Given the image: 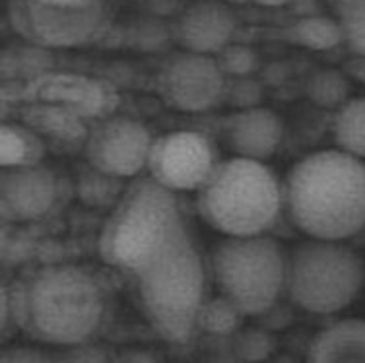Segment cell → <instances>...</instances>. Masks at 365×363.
<instances>
[{
    "instance_id": "6da1fadb",
    "label": "cell",
    "mask_w": 365,
    "mask_h": 363,
    "mask_svg": "<svg viewBox=\"0 0 365 363\" xmlns=\"http://www.w3.org/2000/svg\"><path fill=\"white\" fill-rule=\"evenodd\" d=\"M99 257L163 340L189 342L206 305V268L171 190L154 179L133 183L101 227Z\"/></svg>"
},
{
    "instance_id": "7a4b0ae2",
    "label": "cell",
    "mask_w": 365,
    "mask_h": 363,
    "mask_svg": "<svg viewBox=\"0 0 365 363\" xmlns=\"http://www.w3.org/2000/svg\"><path fill=\"white\" fill-rule=\"evenodd\" d=\"M14 324L37 342L76 346L96 334L106 319L107 297L98 276L82 266H39L10 290Z\"/></svg>"
},
{
    "instance_id": "3957f363",
    "label": "cell",
    "mask_w": 365,
    "mask_h": 363,
    "mask_svg": "<svg viewBox=\"0 0 365 363\" xmlns=\"http://www.w3.org/2000/svg\"><path fill=\"white\" fill-rule=\"evenodd\" d=\"M284 210L295 230L315 241H346L365 230V161L321 150L289 169Z\"/></svg>"
},
{
    "instance_id": "277c9868",
    "label": "cell",
    "mask_w": 365,
    "mask_h": 363,
    "mask_svg": "<svg viewBox=\"0 0 365 363\" xmlns=\"http://www.w3.org/2000/svg\"><path fill=\"white\" fill-rule=\"evenodd\" d=\"M197 208L225 237H257L272 230L284 208V190L264 161L233 155L220 161L197 193Z\"/></svg>"
},
{
    "instance_id": "5b68a950",
    "label": "cell",
    "mask_w": 365,
    "mask_h": 363,
    "mask_svg": "<svg viewBox=\"0 0 365 363\" xmlns=\"http://www.w3.org/2000/svg\"><path fill=\"white\" fill-rule=\"evenodd\" d=\"M210 270L222 297L243 317H257L286 290L288 257L267 235L227 237L212 252Z\"/></svg>"
},
{
    "instance_id": "8992f818",
    "label": "cell",
    "mask_w": 365,
    "mask_h": 363,
    "mask_svg": "<svg viewBox=\"0 0 365 363\" xmlns=\"http://www.w3.org/2000/svg\"><path fill=\"white\" fill-rule=\"evenodd\" d=\"M364 280V262L342 243L309 239L288 257L286 292L297 307L309 313L332 315L346 309Z\"/></svg>"
},
{
    "instance_id": "52a82bcc",
    "label": "cell",
    "mask_w": 365,
    "mask_h": 363,
    "mask_svg": "<svg viewBox=\"0 0 365 363\" xmlns=\"http://www.w3.org/2000/svg\"><path fill=\"white\" fill-rule=\"evenodd\" d=\"M8 20L16 34L41 49L86 47L106 35L111 14L106 0L90 8H53L10 0Z\"/></svg>"
},
{
    "instance_id": "ba28073f",
    "label": "cell",
    "mask_w": 365,
    "mask_h": 363,
    "mask_svg": "<svg viewBox=\"0 0 365 363\" xmlns=\"http://www.w3.org/2000/svg\"><path fill=\"white\" fill-rule=\"evenodd\" d=\"M216 148L197 131H173L154 138L148 173L163 189L198 193L218 168Z\"/></svg>"
},
{
    "instance_id": "9c48e42d",
    "label": "cell",
    "mask_w": 365,
    "mask_h": 363,
    "mask_svg": "<svg viewBox=\"0 0 365 363\" xmlns=\"http://www.w3.org/2000/svg\"><path fill=\"white\" fill-rule=\"evenodd\" d=\"M216 56L182 51L169 56L155 78L163 103L181 113H204L224 99L227 84Z\"/></svg>"
},
{
    "instance_id": "30bf717a",
    "label": "cell",
    "mask_w": 365,
    "mask_h": 363,
    "mask_svg": "<svg viewBox=\"0 0 365 363\" xmlns=\"http://www.w3.org/2000/svg\"><path fill=\"white\" fill-rule=\"evenodd\" d=\"M154 138L140 121L106 117L98 121L84 142L86 160L107 179H130L148 169Z\"/></svg>"
},
{
    "instance_id": "8fae6325",
    "label": "cell",
    "mask_w": 365,
    "mask_h": 363,
    "mask_svg": "<svg viewBox=\"0 0 365 363\" xmlns=\"http://www.w3.org/2000/svg\"><path fill=\"white\" fill-rule=\"evenodd\" d=\"M26 103H49L76 113L82 119H106L115 109V91L96 78L45 72L29 80L20 91Z\"/></svg>"
},
{
    "instance_id": "7c38bea8",
    "label": "cell",
    "mask_w": 365,
    "mask_h": 363,
    "mask_svg": "<svg viewBox=\"0 0 365 363\" xmlns=\"http://www.w3.org/2000/svg\"><path fill=\"white\" fill-rule=\"evenodd\" d=\"M58 200V179L45 165L2 169L0 206L4 224L36 222L49 214Z\"/></svg>"
},
{
    "instance_id": "4fadbf2b",
    "label": "cell",
    "mask_w": 365,
    "mask_h": 363,
    "mask_svg": "<svg viewBox=\"0 0 365 363\" xmlns=\"http://www.w3.org/2000/svg\"><path fill=\"white\" fill-rule=\"evenodd\" d=\"M235 29L237 20L227 4L204 0L182 12L177 20L175 37L182 51L216 56L232 45Z\"/></svg>"
},
{
    "instance_id": "5bb4252c",
    "label": "cell",
    "mask_w": 365,
    "mask_h": 363,
    "mask_svg": "<svg viewBox=\"0 0 365 363\" xmlns=\"http://www.w3.org/2000/svg\"><path fill=\"white\" fill-rule=\"evenodd\" d=\"M227 146L237 158L267 161L276 154L284 138L280 117L267 107H247L233 113L224 128Z\"/></svg>"
},
{
    "instance_id": "9a60e30c",
    "label": "cell",
    "mask_w": 365,
    "mask_h": 363,
    "mask_svg": "<svg viewBox=\"0 0 365 363\" xmlns=\"http://www.w3.org/2000/svg\"><path fill=\"white\" fill-rule=\"evenodd\" d=\"M307 363H365V321L344 319L313 338Z\"/></svg>"
},
{
    "instance_id": "2e32d148",
    "label": "cell",
    "mask_w": 365,
    "mask_h": 363,
    "mask_svg": "<svg viewBox=\"0 0 365 363\" xmlns=\"http://www.w3.org/2000/svg\"><path fill=\"white\" fill-rule=\"evenodd\" d=\"M21 115H24V123L31 126L43 140L51 138L72 144V142H86L90 134L86 119L56 105L26 103Z\"/></svg>"
},
{
    "instance_id": "e0dca14e",
    "label": "cell",
    "mask_w": 365,
    "mask_h": 363,
    "mask_svg": "<svg viewBox=\"0 0 365 363\" xmlns=\"http://www.w3.org/2000/svg\"><path fill=\"white\" fill-rule=\"evenodd\" d=\"M45 158V140L26 123H4L0 134L2 169L34 168Z\"/></svg>"
},
{
    "instance_id": "ac0fdd59",
    "label": "cell",
    "mask_w": 365,
    "mask_h": 363,
    "mask_svg": "<svg viewBox=\"0 0 365 363\" xmlns=\"http://www.w3.org/2000/svg\"><path fill=\"white\" fill-rule=\"evenodd\" d=\"M286 35L292 43L311 51H330L344 43L342 28L336 18L321 14H307L295 20Z\"/></svg>"
},
{
    "instance_id": "d6986e66",
    "label": "cell",
    "mask_w": 365,
    "mask_h": 363,
    "mask_svg": "<svg viewBox=\"0 0 365 363\" xmlns=\"http://www.w3.org/2000/svg\"><path fill=\"white\" fill-rule=\"evenodd\" d=\"M332 134L338 150L365 161V98L348 99L338 109Z\"/></svg>"
},
{
    "instance_id": "ffe728a7",
    "label": "cell",
    "mask_w": 365,
    "mask_h": 363,
    "mask_svg": "<svg viewBox=\"0 0 365 363\" xmlns=\"http://www.w3.org/2000/svg\"><path fill=\"white\" fill-rule=\"evenodd\" d=\"M336 20L351 53L365 56V0H334Z\"/></svg>"
},
{
    "instance_id": "44dd1931",
    "label": "cell",
    "mask_w": 365,
    "mask_h": 363,
    "mask_svg": "<svg viewBox=\"0 0 365 363\" xmlns=\"http://www.w3.org/2000/svg\"><path fill=\"white\" fill-rule=\"evenodd\" d=\"M348 80L338 70H319L307 82L309 98L321 107H342L348 101Z\"/></svg>"
},
{
    "instance_id": "7402d4cb",
    "label": "cell",
    "mask_w": 365,
    "mask_h": 363,
    "mask_svg": "<svg viewBox=\"0 0 365 363\" xmlns=\"http://www.w3.org/2000/svg\"><path fill=\"white\" fill-rule=\"evenodd\" d=\"M241 317L243 315L239 313L230 301L220 297V300L210 301L204 305L202 315H200V327L212 334L224 336L235 330Z\"/></svg>"
},
{
    "instance_id": "603a6c76",
    "label": "cell",
    "mask_w": 365,
    "mask_h": 363,
    "mask_svg": "<svg viewBox=\"0 0 365 363\" xmlns=\"http://www.w3.org/2000/svg\"><path fill=\"white\" fill-rule=\"evenodd\" d=\"M216 58H218L225 76L247 78L257 66L255 51L243 47V45H227Z\"/></svg>"
},
{
    "instance_id": "cb8c5ba5",
    "label": "cell",
    "mask_w": 365,
    "mask_h": 363,
    "mask_svg": "<svg viewBox=\"0 0 365 363\" xmlns=\"http://www.w3.org/2000/svg\"><path fill=\"white\" fill-rule=\"evenodd\" d=\"M55 363H111L106 349L99 346H91V344H76V346H68L64 348L61 356L53 357Z\"/></svg>"
},
{
    "instance_id": "d4e9b609",
    "label": "cell",
    "mask_w": 365,
    "mask_h": 363,
    "mask_svg": "<svg viewBox=\"0 0 365 363\" xmlns=\"http://www.w3.org/2000/svg\"><path fill=\"white\" fill-rule=\"evenodd\" d=\"M0 363H55V359L34 348H8L2 352Z\"/></svg>"
},
{
    "instance_id": "484cf974",
    "label": "cell",
    "mask_w": 365,
    "mask_h": 363,
    "mask_svg": "<svg viewBox=\"0 0 365 363\" xmlns=\"http://www.w3.org/2000/svg\"><path fill=\"white\" fill-rule=\"evenodd\" d=\"M267 338L264 334H247L241 344V352L247 359H260L267 356Z\"/></svg>"
},
{
    "instance_id": "4316f807",
    "label": "cell",
    "mask_w": 365,
    "mask_h": 363,
    "mask_svg": "<svg viewBox=\"0 0 365 363\" xmlns=\"http://www.w3.org/2000/svg\"><path fill=\"white\" fill-rule=\"evenodd\" d=\"M34 2L53 8H90L101 0H34Z\"/></svg>"
},
{
    "instance_id": "83f0119b",
    "label": "cell",
    "mask_w": 365,
    "mask_h": 363,
    "mask_svg": "<svg viewBox=\"0 0 365 363\" xmlns=\"http://www.w3.org/2000/svg\"><path fill=\"white\" fill-rule=\"evenodd\" d=\"M115 363H158V359L144 349H133V352L123 354Z\"/></svg>"
},
{
    "instance_id": "f1b7e54d",
    "label": "cell",
    "mask_w": 365,
    "mask_h": 363,
    "mask_svg": "<svg viewBox=\"0 0 365 363\" xmlns=\"http://www.w3.org/2000/svg\"><path fill=\"white\" fill-rule=\"evenodd\" d=\"M253 2L260 4V6L278 8V6H286V4H288V2H292V0H253Z\"/></svg>"
},
{
    "instance_id": "f546056e",
    "label": "cell",
    "mask_w": 365,
    "mask_h": 363,
    "mask_svg": "<svg viewBox=\"0 0 365 363\" xmlns=\"http://www.w3.org/2000/svg\"><path fill=\"white\" fill-rule=\"evenodd\" d=\"M224 4H243V2H249V0H222ZM253 2V0H251Z\"/></svg>"
}]
</instances>
